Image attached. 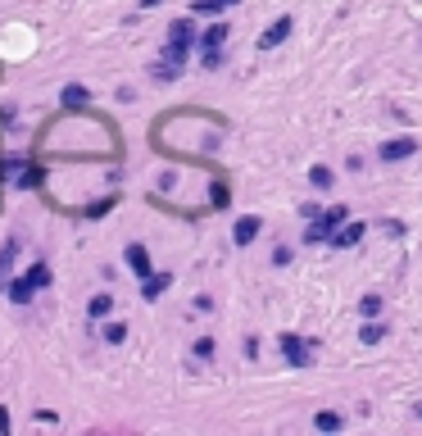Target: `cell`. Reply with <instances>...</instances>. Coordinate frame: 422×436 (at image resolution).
Wrapping results in <instances>:
<instances>
[{"instance_id":"cell-23","label":"cell","mask_w":422,"mask_h":436,"mask_svg":"<svg viewBox=\"0 0 422 436\" xmlns=\"http://www.w3.org/2000/svg\"><path fill=\"white\" fill-rule=\"evenodd\" d=\"M109 209H114V196H109V201H96L91 209H86V214H91V218H101V214H109Z\"/></svg>"},{"instance_id":"cell-7","label":"cell","mask_w":422,"mask_h":436,"mask_svg":"<svg viewBox=\"0 0 422 436\" xmlns=\"http://www.w3.org/2000/svg\"><path fill=\"white\" fill-rule=\"evenodd\" d=\"M168 286H173L168 273H145V278H141V300H159Z\"/></svg>"},{"instance_id":"cell-26","label":"cell","mask_w":422,"mask_h":436,"mask_svg":"<svg viewBox=\"0 0 422 436\" xmlns=\"http://www.w3.org/2000/svg\"><path fill=\"white\" fill-rule=\"evenodd\" d=\"M418 418H422V405H418Z\"/></svg>"},{"instance_id":"cell-5","label":"cell","mask_w":422,"mask_h":436,"mask_svg":"<svg viewBox=\"0 0 422 436\" xmlns=\"http://www.w3.org/2000/svg\"><path fill=\"white\" fill-rule=\"evenodd\" d=\"M327 241L336 245V250H350V245H359V241H364V223H341V228L331 232Z\"/></svg>"},{"instance_id":"cell-3","label":"cell","mask_w":422,"mask_h":436,"mask_svg":"<svg viewBox=\"0 0 422 436\" xmlns=\"http://www.w3.org/2000/svg\"><path fill=\"white\" fill-rule=\"evenodd\" d=\"M377 155H381V164H400V159L418 155V136H391V141L377 146Z\"/></svg>"},{"instance_id":"cell-15","label":"cell","mask_w":422,"mask_h":436,"mask_svg":"<svg viewBox=\"0 0 422 436\" xmlns=\"http://www.w3.org/2000/svg\"><path fill=\"white\" fill-rule=\"evenodd\" d=\"M28 282L36 286V291H46V286H51V264H46V259H36V264L28 268Z\"/></svg>"},{"instance_id":"cell-4","label":"cell","mask_w":422,"mask_h":436,"mask_svg":"<svg viewBox=\"0 0 422 436\" xmlns=\"http://www.w3.org/2000/svg\"><path fill=\"white\" fill-rule=\"evenodd\" d=\"M291 28H295V19H291V14H282L277 23H268V32L259 36V51H272V46H282V41L291 36Z\"/></svg>"},{"instance_id":"cell-18","label":"cell","mask_w":422,"mask_h":436,"mask_svg":"<svg viewBox=\"0 0 422 436\" xmlns=\"http://www.w3.org/2000/svg\"><path fill=\"white\" fill-rule=\"evenodd\" d=\"M381 336H386V328H381V323H377V318H368V323H364V328H359V341H364V345H377V341H381Z\"/></svg>"},{"instance_id":"cell-12","label":"cell","mask_w":422,"mask_h":436,"mask_svg":"<svg viewBox=\"0 0 422 436\" xmlns=\"http://www.w3.org/2000/svg\"><path fill=\"white\" fill-rule=\"evenodd\" d=\"M14 255H19V236H9L5 250H0V286L9 282V268H14Z\"/></svg>"},{"instance_id":"cell-2","label":"cell","mask_w":422,"mask_h":436,"mask_svg":"<svg viewBox=\"0 0 422 436\" xmlns=\"http://www.w3.org/2000/svg\"><path fill=\"white\" fill-rule=\"evenodd\" d=\"M282 355H287L291 368H309V359H314V341H304V336L287 332V336H282Z\"/></svg>"},{"instance_id":"cell-14","label":"cell","mask_w":422,"mask_h":436,"mask_svg":"<svg viewBox=\"0 0 422 436\" xmlns=\"http://www.w3.org/2000/svg\"><path fill=\"white\" fill-rule=\"evenodd\" d=\"M46 182V168L41 164H19V182L14 186H41Z\"/></svg>"},{"instance_id":"cell-9","label":"cell","mask_w":422,"mask_h":436,"mask_svg":"<svg viewBox=\"0 0 422 436\" xmlns=\"http://www.w3.org/2000/svg\"><path fill=\"white\" fill-rule=\"evenodd\" d=\"M59 105H64V109H82V105H91V91L78 86V82H68L64 91H59Z\"/></svg>"},{"instance_id":"cell-17","label":"cell","mask_w":422,"mask_h":436,"mask_svg":"<svg viewBox=\"0 0 422 436\" xmlns=\"http://www.w3.org/2000/svg\"><path fill=\"white\" fill-rule=\"evenodd\" d=\"M314 427H318V432H341V427H345V418L336 414V409H322V414L314 418Z\"/></svg>"},{"instance_id":"cell-22","label":"cell","mask_w":422,"mask_h":436,"mask_svg":"<svg viewBox=\"0 0 422 436\" xmlns=\"http://www.w3.org/2000/svg\"><path fill=\"white\" fill-rule=\"evenodd\" d=\"M195 359H214V341H209V336L195 341Z\"/></svg>"},{"instance_id":"cell-1","label":"cell","mask_w":422,"mask_h":436,"mask_svg":"<svg viewBox=\"0 0 422 436\" xmlns=\"http://www.w3.org/2000/svg\"><path fill=\"white\" fill-rule=\"evenodd\" d=\"M191 46H195V23L191 19H177L168 28V46H164V64L173 69H182L186 64V55H191Z\"/></svg>"},{"instance_id":"cell-13","label":"cell","mask_w":422,"mask_h":436,"mask_svg":"<svg viewBox=\"0 0 422 436\" xmlns=\"http://www.w3.org/2000/svg\"><path fill=\"white\" fill-rule=\"evenodd\" d=\"M109 309H114V295H109V291H96L91 300H86V314H91V318H105Z\"/></svg>"},{"instance_id":"cell-21","label":"cell","mask_w":422,"mask_h":436,"mask_svg":"<svg viewBox=\"0 0 422 436\" xmlns=\"http://www.w3.org/2000/svg\"><path fill=\"white\" fill-rule=\"evenodd\" d=\"M105 341H109V345L128 341V323H109V328H105Z\"/></svg>"},{"instance_id":"cell-16","label":"cell","mask_w":422,"mask_h":436,"mask_svg":"<svg viewBox=\"0 0 422 436\" xmlns=\"http://www.w3.org/2000/svg\"><path fill=\"white\" fill-rule=\"evenodd\" d=\"M309 182H314L318 191H327V186H336V173H331L327 164H314V168H309Z\"/></svg>"},{"instance_id":"cell-10","label":"cell","mask_w":422,"mask_h":436,"mask_svg":"<svg viewBox=\"0 0 422 436\" xmlns=\"http://www.w3.org/2000/svg\"><path fill=\"white\" fill-rule=\"evenodd\" d=\"M5 295H9L14 305H28L32 295H36V286H32L28 278H14V282H5Z\"/></svg>"},{"instance_id":"cell-6","label":"cell","mask_w":422,"mask_h":436,"mask_svg":"<svg viewBox=\"0 0 422 436\" xmlns=\"http://www.w3.org/2000/svg\"><path fill=\"white\" fill-rule=\"evenodd\" d=\"M259 232H264V218L245 214V218H237V228H232V241H237V245H250Z\"/></svg>"},{"instance_id":"cell-25","label":"cell","mask_w":422,"mask_h":436,"mask_svg":"<svg viewBox=\"0 0 422 436\" xmlns=\"http://www.w3.org/2000/svg\"><path fill=\"white\" fill-rule=\"evenodd\" d=\"M222 5H241V0H222Z\"/></svg>"},{"instance_id":"cell-19","label":"cell","mask_w":422,"mask_h":436,"mask_svg":"<svg viewBox=\"0 0 422 436\" xmlns=\"http://www.w3.org/2000/svg\"><path fill=\"white\" fill-rule=\"evenodd\" d=\"M359 314H364V318H377V314H381V295H377V291H368L364 300H359Z\"/></svg>"},{"instance_id":"cell-8","label":"cell","mask_w":422,"mask_h":436,"mask_svg":"<svg viewBox=\"0 0 422 436\" xmlns=\"http://www.w3.org/2000/svg\"><path fill=\"white\" fill-rule=\"evenodd\" d=\"M123 259H128V268L136 273V278H145V273H150V250H145L141 241H132L128 250H123Z\"/></svg>"},{"instance_id":"cell-11","label":"cell","mask_w":422,"mask_h":436,"mask_svg":"<svg viewBox=\"0 0 422 436\" xmlns=\"http://www.w3.org/2000/svg\"><path fill=\"white\" fill-rule=\"evenodd\" d=\"M222 41H227V23H214L200 32V51H222Z\"/></svg>"},{"instance_id":"cell-20","label":"cell","mask_w":422,"mask_h":436,"mask_svg":"<svg viewBox=\"0 0 422 436\" xmlns=\"http://www.w3.org/2000/svg\"><path fill=\"white\" fill-rule=\"evenodd\" d=\"M191 9L195 14H222L227 5H222V0H191Z\"/></svg>"},{"instance_id":"cell-24","label":"cell","mask_w":422,"mask_h":436,"mask_svg":"<svg viewBox=\"0 0 422 436\" xmlns=\"http://www.w3.org/2000/svg\"><path fill=\"white\" fill-rule=\"evenodd\" d=\"M155 5H164V0H141V9H155Z\"/></svg>"}]
</instances>
